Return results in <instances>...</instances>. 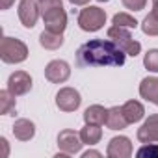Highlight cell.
<instances>
[{
  "label": "cell",
  "mask_w": 158,
  "mask_h": 158,
  "mask_svg": "<svg viewBox=\"0 0 158 158\" xmlns=\"http://www.w3.org/2000/svg\"><path fill=\"white\" fill-rule=\"evenodd\" d=\"M154 17H158V0H154V4H152V11H151Z\"/></svg>",
  "instance_id": "cell-31"
},
{
  "label": "cell",
  "mask_w": 158,
  "mask_h": 158,
  "mask_svg": "<svg viewBox=\"0 0 158 158\" xmlns=\"http://www.w3.org/2000/svg\"><path fill=\"white\" fill-rule=\"evenodd\" d=\"M127 125H128V121H127V117H125L121 106H114V108L108 110L106 127H108L110 130H123V128H127Z\"/></svg>",
  "instance_id": "cell-17"
},
{
  "label": "cell",
  "mask_w": 158,
  "mask_h": 158,
  "mask_svg": "<svg viewBox=\"0 0 158 158\" xmlns=\"http://www.w3.org/2000/svg\"><path fill=\"white\" fill-rule=\"evenodd\" d=\"M138 139L141 143L158 141V114H152L145 119V123L138 128Z\"/></svg>",
  "instance_id": "cell-12"
},
{
  "label": "cell",
  "mask_w": 158,
  "mask_h": 158,
  "mask_svg": "<svg viewBox=\"0 0 158 158\" xmlns=\"http://www.w3.org/2000/svg\"><path fill=\"white\" fill-rule=\"evenodd\" d=\"M43 15V23L45 28L56 34H63V30L67 28V13L63 11V8H56V10H48Z\"/></svg>",
  "instance_id": "cell-10"
},
{
  "label": "cell",
  "mask_w": 158,
  "mask_h": 158,
  "mask_svg": "<svg viewBox=\"0 0 158 158\" xmlns=\"http://www.w3.org/2000/svg\"><path fill=\"white\" fill-rule=\"evenodd\" d=\"M106 23V11L99 6H88L78 13V26L84 32H97Z\"/></svg>",
  "instance_id": "cell-4"
},
{
  "label": "cell",
  "mask_w": 158,
  "mask_h": 158,
  "mask_svg": "<svg viewBox=\"0 0 158 158\" xmlns=\"http://www.w3.org/2000/svg\"><path fill=\"white\" fill-rule=\"evenodd\" d=\"M80 138H82L84 145H95V143L101 141L102 130H101L99 125H89V123H86V127L80 130Z\"/></svg>",
  "instance_id": "cell-18"
},
{
  "label": "cell",
  "mask_w": 158,
  "mask_h": 158,
  "mask_svg": "<svg viewBox=\"0 0 158 158\" xmlns=\"http://www.w3.org/2000/svg\"><path fill=\"white\" fill-rule=\"evenodd\" d=\"M143 65L152 71V73H158V48H151L147 50L145 58H143Z\"/></svg>",
  "instance_id": "cell-23"
},
{
  "label": "cell",
  "mask_w": 158,
  "mask_h": 158,
  "mask_svg": "<svg viewBox=\"0 0 158 158\" xmlns=\"http://www.w3.org/2000/svg\"><path fill=\"white\" fill-rule=\"evenodd\" d=\"M13 136L21 141H30L35 136V125L30 119H17L13 123Z\"/></svg>",
  "instance_id": "cell-14"
},
{
  "label": "cell",
  "mask_w": 158,
  "mask_h": 158,
  "mask_svg": "<svg viewBox=\"0 0 158 158\" xmlns=\"http://www.w3.org/2000/svg\"><path fill=\"white\" fill-rule=\"evenodd\" d=\"M139 95H141V99H145L152 104H158V78L156 76L143 78L139 84Z\"/></svg>",
  "instance_id": "cell-13"
},
{
  "label": "cell",
  "mask_w": 158,
  "mask_h": 158,
  "mask_svg": "<svg viewBox=\"0 0 158 158\" xmlns=\"http://www.w3.org/2000/svg\"><path fill=\"white\" fill-rule=\"evenodd\" d=\"M56 8H63V0H39L41 13H45L48 10H56Z\"/></svg>",
  "instance_id": "cell-25"
},
{
  "label": "cell",
  "mask_w": 158,
  "mask_h": 158,
  "mask_svg": "<svg viewBox=\"0 0 158 158\" xmlns=\"http://www.w3.org/2000/svg\"><path fill=\"white\" fill-rule=\"evenodd\" d=\"M127 54L112 39H91L76 50L78 67H121Z\"/></svg>",
  "instance_id": "cell-1"
},
{
  "label": "cell",
  "mask_w": 158,
  "mask_h": 158,
  "mask_svg": "<svg viewBox=\"0 0 158 158\" xmlns=\"http://www.w3.org/2000/svg\"><path fill=\"white\" fill-rule=\"evenodd\" d=\"M136 156H139V158H158V145L156 143H145L143 147H139L138 149V152H136Z\"/></svg>",
  "instance_id": "cell-24"
},
{
  "label": "cell",
  "mask_w": 158,
  "mask_h": 158,
  "mask_svg": "<svg viewBox=\"0 0 158 158\" xmlns=\"http://www.w3.org/2000/svg\"><path fill=\"white\" fill-rule=\"evenodd\" d=\"M147 4V0H123V6L127 10H132V11H139L143 10Z\"/></svg>",
  "instance_id": "cell-26"
},
{
  "label": "cell",
  "mask_w": 158,
  "mask_h": 158,
  "mask_svg": "<svg viewBox=\"0 0 158 158\" xmlns=\"http://www.w3.org/2000/svg\"><path fill=\"white\" fill-rule=\"evenodd\" d=\"M121 108H123V114H125L128 125L141 121L143 115H145V108H143V104H141L139 101H127Z\"/></svg>",
  "instance_id": "cell-15"
},
{
  "label": "cell",
  "mask_w": 158,
  "mask_h": 158,
  "mask_svg": "<svg viewBox=\"0 0 158 158\" xmlns=\"http://www.w3.org/2000/svg\"><path fill=\"white\" fill-rule=\"evenodd\" d=\"M132 152H134V149L127 136L112 138L108 143V149H106V154L110 158H128V156H132Z\"/></svg>",
  "instance_id": "cell-11"
},
{
  "label": "cell",
  "mask_w": 158,
  "mask_h": 158,
  "mask_svg": "<svg viewBox=\"0 0 158 158\" xmlns=\"http://www.w3.org/2000/svg\"><path fill=\"white\" fill-rule=\"evenodd\" d=\"M39 43L43 48H48V50H56L63 45V35L61 34H56V32H50V30H45L41 35H39Z\"/></svg>",
  "instance_id": "cell-19"
},
{
  "label": "cell",
  "mask_w": 158,
  "mask_h": 158,
  "mask_svg": "<svg viewBox=\"0 0 158 158\" xmlns=\"http://www.w3.org/2000/svg\"><path fill=\"white\" fill-rule=\"evenodd\" d=\"M80 102H82V97L78 93V89L74 88H61L56 93V106L61 112H74L78 110Z\"/></svg>",
  "instance_id": "cell-6"
},
{
  "label": "cell",
  "mask_w": 158,
  "mask_h": 158,
  "mask_svg": "<svg viewBox=\"0 0 158 158\" xmlns=\"http://www.w3.org/2000/svg\"><path fill=\"white\" fill-rule=\"evenodd\" d=\"M39 0H21L19 4V19L23 23V26L26 28H34L37 19H39Z\"/></svg>",
  "instance_id": "cell-8"
},
{
  "label": "cell",
  "mask_w": 158,
  "mask_h": 158,
  "mask_svg": "<svg viewBox=\"0 0 158 158\" xmlns=\"http://www.w3.org/2000/svg\"><path fill=\"white\" fill-rule=\"evenodd\" d=\"M99 2H108V0H99Z\"/></svg>",
  "instance_id": "cell-32"
},
{
  "label": "cell",
  "mask_w": 158,
  "mask_h": 158,
  "mask_svg": "<svg viewBox=\"0 0 158 158\" xmlns=\"http://www.w3.org/2000/svg\"><path fill=\"white\" fill-rule=\"evenodd\" d=\"M106 119H108V110L101 104H93V106L86 108V112H84V121L89 123V125H99L101 127V125L106 123Z\"/></svg>",
  "instance_id": "cell-16"
},
{
  "label": "cell",
  "mask_w": 158,
  "mask_h": 158,
  "mask_svg": "<svg viewBox=\"0 0 158 158\" xmlns=\"http://www.w3.org/2000/svg\"><path fill=\"white\" fill-rule=\"evenodd\" d=\"M0 58L4 63H21L28 58V47L15 37H4L0 43Z\"/></svg>",
  "instance_id": "cell-3"
},
{
  "label": "cell",
  "mask_w": 158,
  "mask_h": 158,
  "mask_svg": "<svg viewBox=\"0 0 158 158\" xmlns=\"http://www.w3.org/2000/svg\"><path fill=\"white\" fill-rule=\"evenodd\" d=\"M82 156H84V158H89V156H97V158H99L101 152H99V151H88V152H84Z\"/></svg>",
  "instance_id": "cell-29"
},
{
  "label": "cell",
  "mask_w": 158,
  "mask_h": 158,
  "mask_svg": "<svg viewBox=\"0 0 158 158\" xmlns=\"http://www.w3.org/2000/svg\"><path fill=\"white\" fill-rule=\"evenodd\" d=\"M141 30L147 35H158V17H154L152 13H149L143 19V23H141Z\"/></svg>",
  "instance_id": "cell-22"
},
{
  "label": "cell",
  "mask_w": 158,
  "mask_h": 158,
  "mask_svg": "<svg viewBox=\"0 0 158 158\" xmlns=\"http://www.w3.org/2000/svg\"><path fill=\"white\" fill-rule=\"evenodd\" d=\"M13 112H15V95L10 89L0 91V114L11 115Z\"/></svg>",
  "instance_id": "cell-20"
},
{
  "label": "cell",
  "mask_w": 158,
  "mask_h": 158,
  "mask_svg": "<svg viewBox=\"0 0 158 158\" xmlns=\"http://www.w3.org/2000/svg\"><path fill=\"white\" fill-rule=\"evenodd\" d=\"M108 39H112L127 56H138L139 54V50H141V45L132 37V34H130V30L128 28H123V26H112V28H108Z\"/></svg>",
  "instance_id": "cell-2"
},
{
  "label": "cell",
  "mask_w": 158,
  "mask_h": 158,
  "mask_svg": "<svg viewBox=\"0 0 158 158\" xmlns=\"http://www.w3.org/2000/svg\"><path fill=\"white\" fill-rule=\"evenodd\" d=\"M69 2H71L73 6H86L89 0H69Z\"/></svg>",
  "instance_id": "cell-28"
},
{
  "label": "cell",
  "mask_w": 158,
  "mask_h": 158,
  "mask_svg": "<svg viewBox=\"0 0 158 158\" xmlns=\"http://www.w3.org/2000/svg\"><path fill=\"white\" fill-rule=\"evenodd\" d=\"M13 2H15V0H0V8H2V10H10L13 6Z\"/></svg>",
  "instance_id": "cell-27"
},
{
  "label": "cell",
  "mask_w": 158,
  "mask_h": 158,
  "mask_svg": "<svg viewBox=\"0 0 158 158\" xmlns=\"http://www.w3.org/2000/svg\"><path fill=\"white\" fill-rule=\"evenodd\" d=\"M84 141L80 138V134L71 130V128H65L58 134V149L61 152H67V154H76L80 152Z\"/></svg>",
  "instance_id": "cell-5"
},
{
  "label": "cell",
  "mask_w": 158,
  "mask_h": 158,
  "mask_svg": "<svg viewBox=\"0 0 158 158\" xmlns=\"http://www.w3.org/2000/svg\"><path fill=\"white\" fill-rule=\"evenodd\" d=\"M0 143L4 145V156H8V139H6V138H2V139H0Z\"/></svg>",
  "instance_id": "cell-30"
},
{
  "label": "cell",
  "mask_w": 158,
  "mask_h": 158,
  "mask_svg": "<svg viewBox=\"0 0 158 158\" xmlns=\"http://www.w3.org/2000/svg\"><path fill=\"white\" fill-rule=\"evenodd\" d=\"M112 23L115 26H123V28H128V30H136V26H138V21L128 13H115Z\"/></svg>",
  "instance_id": "cell-21"
},
{
  "label": "cell",
  "mask_w": 158,
  "mask_h": 158,
  "mask_svg": "<svg viewBox=\"0 0 158 158\" xmlns=\"http://www.w3.org/2000/svg\"><path fill=\"white\" fill-rule=\"evenodd\" d=\"M8 89L19 97V95H26L32 89V76L26 71H15L10 74L8 78Z\"/></svg>",
  "instance_id": "cell-9"
},
{
  "label": "cell",
  "mask_w": 158,
  "mask_h": 158,
  "mask_svg": "<svg viewBox=\"0 0 158 158\" xmlns=\"http://www.w3.org/2000/svg\"><path fill=\"white\" fill-rule=\"evenodd\" d=\"M69 76H71V67L63 60H52L45 67V78L52 84H63Z\"/></svg>",
  "instance_id": "cell-7"
}]
</instances>
